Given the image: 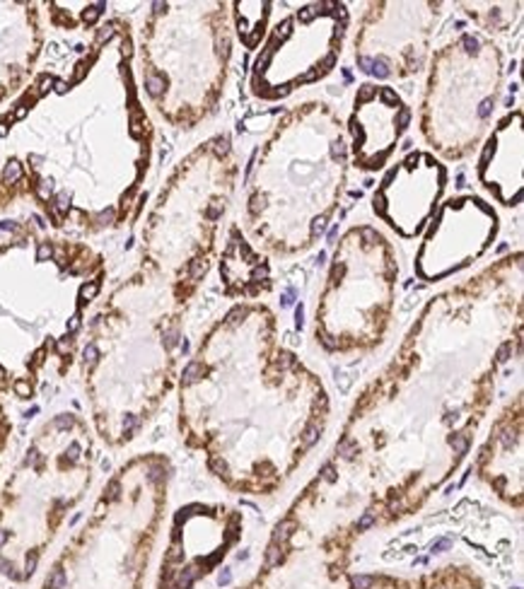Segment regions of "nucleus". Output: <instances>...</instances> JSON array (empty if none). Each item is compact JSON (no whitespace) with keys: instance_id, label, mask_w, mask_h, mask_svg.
<instances>
[{"instance_id":"4","label":"nucleus","mask_w":524,"mask_h":589,"mask_svg":"<svg viewBox=\"0 0 524 589\" xmlns=\"http://www.w3.org/2000/svg\"><path fill=\"white\" fill-rule=\"evenodd\" d=\"M17 177H19V164H17V162H12V164L7 167V172H5V179H10V181H12V179H17Z\"/></svg>"},{"instance_id":"8","label":"nucleus","mask_w":524,"mask_h":589,"mask_svg":"<svg viewBox=\"0 0 524 589\" xmlns=\"http://www.w3.org/2000/svg\"><path fill=\"white\" fill-rule=\"evenodd\" d=\"M5 133H7V128H5V126L0 124V135H5Z\"/></svg>"},{"instance_id":"2","label":"nucleus","mask_w":524,"mask_h":589,"mask_svg":"<svg viewBox=\"0 0 524 589\" xmlns=\"http://www.w3.org/2000/svg\"><path fill=\"white\" fill-rule=\"evenodd\" d=\"M97 290H99V285H97V283H90V285H85V287L80 290V297H82V300H92V297L97 295Z\"/></svg>"},{"instance_id":"5","label":"nucleus","mask_w":524,"mask_h":589,"mask_svg":"<svg viewBox=\"0 0 524 589\" xmlns=\"http://www.w3.org/2000/svg\"><path fill=\"white\" fill-rule=\"evenodd\" d=\"M51 254H54V249H51L49 244H41V247H39V259H41V261H44V259H49Z\"/></svg>"},{"instance_id":"1","label":"nucleus","mask_w":524,"mask_h":589,"mask_svg":"<svg viewBox=\"0 0 524 589\" xmlns=\"http://www.w3.org/2000/svg\"><path fill=\"white\" fill-rule=\"evenodd\" d=\"M63 582H66V575H63L61 570H56V572L51 575V580L46 582V589H61L63 587Z\"/></svg>"},{"instance_id":"7","label":"nucleus","mask_w":524,"mask_h":589,"mask_svg":"<svg viewBox=\"0 0 524 589\" xmlns=\"http://www.w3.org/2000/svg\"><path fill=\"white\" fill-rule=\"evenodd\" d=\"M5 541H7V534H5V531H0V546H2Z\"/></svg>"},{"instance_id":"3","label":"nucleus","mask_w":524,"mask_h":589,"mask_svg":"<svg viewBox=\"0 0 524 589\" xmlns=\"http://www.w3.org/2000/svg\"><path fill=\"white\" fill-rule=\"evenodd\" d=\"M15 392L19 393L22 398H29L32 396V387H29V382H22L19 379V382H15Z\"/></svg>"},{"instance_id":"6","label":"nucleus","mask_w":524,"mask_h":589,"mask_svg":"<svg viewBox=\"0 0 524 589\" xmlns=\"http://www.w3.org/2000/svg\"><path fill=\"white\" fill-rule=\"evenodd\" d=\"M77 326H80V319H77V317H72V319H70V324H68V328H70V331H75Z\"/></svg>"},{"instance_id":"9","label":"nucleus","mask_w":524,"mask_h":589,"mask_svg":"<svg viewBox=\"0 0 524 589\" xmlns=\"http://www.w3.org/2000/svg\"><path fill=\"white\" fill-rule=\"evenodd\" d=\"M2 377H5V370H2V367H0V379H2Z\"/></svg>"}]
</instances>
